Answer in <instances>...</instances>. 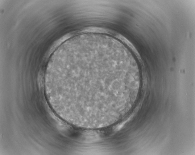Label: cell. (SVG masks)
I'll use <instances>...</instances> for the list:
<instances>
[{"label": "cell", "instance_id": "6da1fadb", "mask_svg": "<svg viewBox=\"0 0 195 155\" xmlns=\"http://www.w3.org/2000/svg\"><path fill=\"white\" fill-rule=\"evenodd\" d=\"M110 68L104 63L69 66L68 77L72 88L88 115L104 114L114 108Z\"/></svg>", "mask_w": 195, "mask_h": 155}]
</instances>
